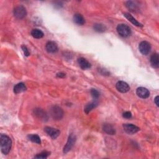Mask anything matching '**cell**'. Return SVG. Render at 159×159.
Here are the masks:
<instances>
[{"mask_svg": "<svg viewBox=\"0 0 159 159\" xmlns=\"http://www.w3.org/2000/svg\"><path fill=\"white\" fill-rule=\"evenodd\" d=\"M0 146L2 153L4 155L8 154L12 146V141L10 137L6 135L1 134L0 136Z\"/></svg>", "mask_w": 159, "mask_h": 159, "instance_id": "cell-1", "label": "cell"}, {"mask_svg": "<svg viewBox=\"0 0 159 159\" xmlns=\"http://www.w3.org/2000/svg\"><path fill=\"white\" fill-rule=\"evenodd\" d=\"M50 114L54 120H60L64 116L63 109L58 106H53L50 109Z\"/></svg>", "mask_w": 159, "mask_h": 159, "instance_id": "cell-2", "label": "cell"}, {"mask_svg": "<svg viewBox=\"0 0 159 159\" xmlns=\"http://www.w3.org/2000/svg\"><path fill=\"white\" fill-rule=\"evenodd\" d=\"M117 32L122 37H127L130 36L131 30L130 27L124 24H121L117 26Z\"/></svg>", "mask_w": 159, "mask_h": 159, "instance_id": "cell-3", "label": "cell"}, {"mask_svg": "<svg viewBox=\"0 0 159 159\" xmlns=\"http://www.w3.org/2000/svg\"><path fill=\"white\" fill-rule=\"evenodd\" d=\"M14 16L18 19H23L27 15V11L26 8L22 5L16 6L13 11Z\"/></svg>", "mask_w": 159, "mask_h": 159, "instance_id": "cell-4", "label": "cell"}, {"mask_svg": "<svg viewBox=\"0 0 159 159\" xmlns=\"http://www.w3.org/2000/svg\"><path fill=\"white\" fill-rule=\"evenodd\" d=\"M76 139H77L76 136L75 135H73V134H71L70 136H68L67 142L65 146H64V148L63 152H64V154L68 153V152L73 148V146L75 144Z\"/></svg>", "mask_w": 159, "mask_h": 159, "instance_id": "cell-5", "label": "cell"}, {"mask_svg": "<svg viewBox=\"0 0 159 159\" xmlns=\"http://www.w3.org/2000/svg\"><path fill=\"white\" fill-rule=\"evenodd\" d=\"M123 129L124 131L128 134H134L140 130V128L133 124H123Z\"/></svg>", "mask_w": 159, "mask_h": 159, "instance_id": "cell-6", "label": "cell"}, {"mask_svg": "<svg viewBox=\"0 0 159 159\" xmlns=\"http://www.w3.org/2000/svg\"><path fill=\"white\" fill-rule=\"evenodd\" d=\"M139 49L142 54L146 55L150 52L151 45L147 41H142L139 44Z\"/></svg>", "mask_w": 159, "mask_h": 159, "instance_id": "cell-7", "label": "cell"}, {"mask_svg": "<svg viewBox=\"0 0 159 159\" xmlns=\"http://www.w3.org/2000/svg\"><path fill=\"white\" fill-rule=\"evenodd\" d=\"M44 131L53 139H55L57 138L60 134L59 130L51 127H45L44 128Z\"/></svg>", "mask_w": 159, "mask_h": 159, "instance_id": "cell-8", "label": "cell"}, {"mask_svg": "<svg viewBox=\"0 0 159 159\" xmlns=\"http://www.w3.org/2000/svg\"><path fill=\"white\" fill-rule=\"evenodd\" d=\"M116 86L117 90L122 93H125L128 92L130 89V87L129 85L126 82L123 81H119L117 82L116 85Z\"/></svg>", "mask_w": 159, "mask_h": 159, "instance_id": "cell-9", "label": "cell"}, {"mask_svg": "<svg viewBox=\"0 0 159 159\" xmlns=\"http://www.w3.org/2000/svg\"><path fill=\"white\" fill-rule=\"evenodd\" d=\"M34 113L35 114V116L37 117V118L40 119V120L46 121L47 119H49V117L47 113L44 111L42 109L40 108H36L34 110Z\"/></svg>", "mask_w": 159, "mask_h": 159, "instance_id": "cell-10", "label": "cell"}, {"mask_svg": "<svg viewBox=\"0 0 159 159\" xmlns=\"http://www.w3.org/2000/svg\"><path fill=\"white\" fill-rule=\"evenodd\" d=\"M136 93L139 97L146 99L149 97L150 96V92L148 89L144 87H139L137 89Z\"/></svg>", "mask_w": 159, "mask_h": 159, "instance_id": "cell-11", "label": "cell"}, {"mask_svg": "<svg viewBox=\"0 0 159 159\" xmlns=\"http://www.w3.org/2000/svg\"><path fill=\"white\" fill-rule=\"evenodd\" d=\"M45 49L47 52L53 53L58 51V45L55 42L49 41L45 45Z\"/></svg>", "mask_w": 159, "mask_h": 159, "instance_id": "cell-12", "label": "cell"}, {"mask_svg": "<svg viewBox=\"0 0 159 159\" xmlns=\"http://www.w3.org/2000/svg\"><path fill=\"white\" fill-rule=\"evenodd\" d=\"M78 63L80 68L83 70H86L89 68H91V64L89 62L85 59L81 57L78 59Z\"/></svg>", "mask_w": 159, "mask_h": 159, "instance_id": "cell-13", "label": "cell"}, {"mask_svg": "<svg viewBox=\"0 0 159 159\" xmlns=\"http://www.w3.org/2000/svg\"><path fill=\"white\" fill-rule=\"evenodd\" d=\"M124 16H125V18L129 21H130L133 25L137 27H142V24H141L139 22H138L137 21L132 15H130L129 13L127 12L124 13Z\"/></svg>", "mask_w": 159, "mask_h": 159, "instance_id": "cell-14", "label": "cell"}, {"mask_svg": "<svg viewBox=\"0 0 159 159\" xmlns=\"http://www.w3.org/2000/svg\"><path fill=\"white\" fill-rule=\"evenodd\" d=\"M150 64L154 68H158L159 67V57L157 53H154L150 57Z\"/></svg>", "mask_w": 159, "mask_h": 159, "instance_id": "cell-15", "label": "cell"}, {"mask_svg": "<svg viewBox=\"0 0 159 159\" xmlns=\"http://www.w3.org/2000/svg\"><path fill=\"white\" fill-rule=\"evenodd\" d=\"M73 21L78 25H84L85 23V19L80 14H75L73 16Z\"/></svg>", "mask_w": 159, "mask_h": 159, "instance_id": "cell-16", "label": "cell"}, {"mask_svg": "<svg viewBox=\"0 0 159 159\" xmlns=\"http://www.w3.org/2000/svg\"><path fill=\"white\" fill-rule=\"evenodd\" d=\"M103 130L109 135H114L116 134V130L112 125L109 124H105L103 126Z\"/></svg>", "mask_w": 159, "mask_h": 159, "instance_id": "cell-17", "label": "cell"}, {"mask_svg": "<svg viewBox=\"0 0 159 159\" xmlns=\"http://www.w3.org/2000/svg\"><path fill=\"white\" fill-rule=\"evenodd\" d=\"M26 90V86L23 83H19V84L16 85L14 87V92L16 94H19L22 92H24Z\"/></svg>", "mask_w": 159, "mask_h": 159, "instance_id": "cell-18", "label": "cell"}, {"mask_svg": "<svg viewBox=\"0 0 159 159\" xmlns=\"http://www.w3.org/2000/svg\"><path fill=\"white\" fill-rule=\"evenodd\" d=\"M126 6L130 11L134 12L137 11L139 10V7H138V5L136 4V3L132 1H127L126 3Z\"/></svg>", "mask_w": 159, "mask_h": 159, "instance_id": "cell-19", "label": "cell"}, {"mask_svg": "<svg viewBox=\"0 0 159 159\" xmlns=\"http://www.w3.org/2000/svg\"><path fill=\"white\" fill-rule=\"evenodd\" d=\"M98 105V103L97 101H93L90 103H88V104H87L85 108H84V111L86 114H88L89 112L91 111H92L94 108H95L96 106H97Z\"/></svg>", "mask_w": 159, "mask_h": 159, "instance_id": "cell-20", "label": "cell"}, {"mask_svg": "<svg viewBox=\"0 0 159 159\" xmlns=\"http://www.w3.org/2000/svg\"><path fill=\"white\" fill-rule=\"evenodd\" d=\"M44 35V32L39 29H34L31 31V36L35 39H41Z\"/></svg>", "mask_w": 159, "mask_h": 159, "instance_id": "cell-21", "label": "cell"}, {"mask_svg": "<svg viewBox=\"0 0 159 159\" xmlns=\"http://www.w3.org/2000/svg\"><path fill=\"white\" fill-rule=\"evenodd\" d=\"M93 29L95 31L98 32H103L106 29V26L103 24H95L93 26Z\"/></svg>", "mask_w": 159, "mask_h": 159, "instance_id": "cell-22", "label": "cell"}, {"mask_svg": "<svg viewBox=\"0 0 159 159\" xmlns=\"http://www.w3.org/2000/svg\"><path fill=\"white\" fill-rule=\"evenodd\" d=\"M28 137L29 140L32 141L34 143H36L38 144H40L41 141H40V138L38 135L36 134H31L27 136Z\"/></svg>", "mask_w": 159, "mask_h": 159, "instance_id": "cell-23", "label": "cell"}, {"mask_svg": "<svg viewBox=\"0 0 159 159\" xmlns=\"http://www.w3.org/2000/svg\"><path fill=\"white\" fill-rule=\"evenodd\" d=\"M50 155H51V152H49L44 151L40 154H38L37 155L34 157V158H46Z\"/></svg>", "mask_w": 159, "mask_h": 159, "instance_id": "cell-24", "label": "cell"}, {"mask_svg": "<svg viewBox=\"0 0 159 159\" xmlns=\"http://www.w3.org/2000/svg\"><path fill=\"white\" fill-rule=\"evenodd\" d=\"M91 95L95 99H97L100 96V93L98 90H96V89H92L90 91Z\"/></svg>", "mask_w": 159, "mask_h": 159, "instance_id": "cell-25", "label": "cell"}, {"mask_svg": "<svg viewBox=\"0 0 159 159\" xmlns=\"http://www.w3.org/2000/svg\"><path fill=\"white\" fill-rule=\"evenodd\" d=\"M21 48H22L23 51L24 52V53L25 55V56H26V57L29 56V55H30V52H29L28 49H27V47L25 46V45H22L21 46Z\"/></svg>", "mask_w": 159, "mask_h": 159, "instance_id": "cell-26", "label": "cell"}, {"mask_svg": "<svg viewBox=\"0 0 159 159\" xmlns=\"http://www.w3.org/2000/svg\"><path fill=\"white\" fill-rule=\"evenodd\" d=\"M122 116H123V117H124V118L130 119V118H131V117H132V113L129 111L124 112L122 114Z\"/></svg>", "mask_w": 159, "mask_h": 159, "instance_id": "cell-27", "label": "cell"}, {"mask_svg": "<svg viewBox=\"0 0 159 159\" xmlns=\"http://www.w3.org/2000/svg\"><path fill=\"white\" fill-rule=\"evenodd\" d=\"M57 77L59 78H64L65 77V74L64 73H59L57 75Z\"/></svg>", "mask_w": 159, "mask_h": 159, "instance_id": "cell-28", "label": "cell"}, {"mask_svg": "<svg viewBox=\"0 0 159 159\" xmlns=\"http://www.w3.org/2000/svg\"><path fill=\"white\" fill-rule=\"evenodd\" d=\"M154 102H155V105H156L157 106H159V105H158V96H157L155 98V99H154Z\"/></svg>", "mask_w": 159, "mask_h": 159, "instance_id": "cell-29", "label": "cell"}]
</instances>
